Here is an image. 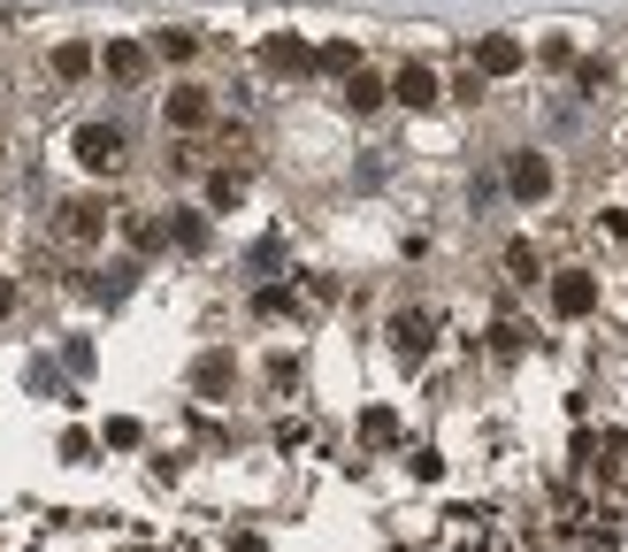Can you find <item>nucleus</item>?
Returning <instances> with one entry per match:
<instances>
[{
  "label": "nucleus",
  "instance_id": "16",
  "mask_svg": "<svg viewBox=\"0 0 628 552\" xmlns=\"http://www.w3.org/2000/svg\"><path fill=\"white\" fill-rule=\"evenodd\" d=\"M230 376H238V361L230 354H199V368H192V383L215 399V391H230Z\"/></svg>",
  "mask_w": 628,
  "mask_h": 552
},
{
  "label": "nucleus",
  "instance_id": "26",
  "mask_svg": "<svg viewBox=\"0 0 628 552\" xmlns=\"http://www.w3.org/2000/svg\"><path fill=\"white\" fill-rule=\"evenodd\" d=\"M8 307H15V284H8V277H0V315H8Z\"/></svg>",
  "mask_w": 628,
  "mask_h": 552
},
{
  "label": "nucleus",
  "instance_id": "11",
  "mask_svg": "<svg viewBox=\"0 0 628 552\" xmlns=\"http://www.w3.org/2000/svg\"><path fill=\"white\" fill-rule=\"evenodd\" d=\"M93 69H100V54H93L85 39H62V46H54V77H62V85H77V77H93Z\"/></svg>",
  "mask_w": 628,
  "mask_h": 552
},
{
  "label": "nucleus",
  "instance_id": "8",
  "mask_svg": "<svg viewBox=\"0 0 628 552\" xmlns=\"http://www.w3.org/2000/svg\"><path fill=\"white\" fill-rule=\"evenodd\" d=\"M161 123H169V131H207V123H215V93H199V85H176V93L161 100Z\"/></svg>",
  "mask_w": 628,
  "mask_h": 552
},
{
  "label": "nucleus",
  "instance_id": "15",
  "mask_svg": "<svg viewBox=\"0 0 628 552\" xmlns=\"http://www.w3.org/2000/svg\"><path fill=\"white\" fill-rule=\"evenodd\" d=\"M238 199H246V177H238V170H215V177H207V215H230Z\"/></svg>",
  "mask_w": 628,
  "mask_h": 552
},
{
  "label": "nucleus",
  "instance_id": "21",
  "mask_svg": "<svg viewBox=\"0 0 628 552\" xmlns=\"http://www.w3.org/2000/svg\"><path fill=\"white\" fill-rule=\"evenodd\" d=\"M322 69L353 77V69H360V46H353V39H329V46H322Z\"/></svg>",
  "mask_w": 628,
  "mask_h": 552
},
{
  "label": "nucleus",
  "instance_id": "9",
  "mask_svg": "<svg viewBox=\"0 0 628 552\" xmlns=\"http://www.w3.org/2000/svg\"><path fill=\"white\" fill-rule=\"evenodd\" d=\"M100 69H108L116 85H147V69H154V46H139V39H108V46H100Z\"/></svg>",
  "mask_w": 628,
  "mask_h": 552
},
{
  "label": "nucleus",
  "instance_id": "23",
  "mask_svg": "<svg viewBox=\"0 0 628 552\" xmlns=\"http://www.w3.org/2000/svg\"><path fill=\"white\" fill-rule=\"evenodd\" d=\"M123 238L147 253V246H161V223H154V215H131V223H123Z\"/></svg>",
  "mask_w": 628,
  "mask_h": 552
},
{
  "label": "nucleus",
  "instance_id": "1",
  "mask_svg": "<svg viewBox=\"0 0 628 552\" xmlns=\"http://www.w3.org/2000/svg\"><path fill=\"white\" fill-rule=\"evenodd\" d=\"M69 154H77V162H85L93 177H116V170H123V154H131V139H123L116 123H77Z\"/></svg>",
  "mask_w": 628,
  "mask_h": 552
},
{
  "label": "nucleus",
  "instance_id": "4",
  "mask_svg": "<svg viewBox=\"0 0 628 552\" xmlns=\"http://www.w3.org/2000/svg\"><path fill=\"white\" fill-rule=\"evenodd\" d=\"M383 338H391V354H399L407 368H422L430 361V346H437V315H422V307H414V315H391Z\"/></svg>",
  "mask_w": 628,
  "mask_h": 552
},
{
  "label": "nucleus",
  "instance_id": "22",
  "mask_svg": "<svg viewBox=\"0 0 628 552\" xmlns=\"http://www.w3.org/2000/svg\"><path fill=\"white\" fill-rule=\"evenodd\" d=\"M567 77H575V93H606V54H583Z\"/></svg>",
  "mask_w": 628,
  "mask_h": 552
},
{
  "label": "nucleus",
  "instance_id": "2",
  "mask_svg": "<svg viewBox=\"0 0 628 552\" xmlns=\"http://www.w3.org/2000/svg\"><path fill=\"white\" fill-rule=\"evenodd\" d=\"M544 300H552L560 323H583V315H598V277H591V269H560V277L544 284Z\"/></svg>",
  "mask_w": 628,
  "mask_h": 552
},
{
  "label": "nucleus",
  "instance_id": "19",
  "mask_svg": "<svg viewBox=\"0 0 628 552\" xmlns=\"http://www.w3.org/2000/svg\"><path fill=\"white\" fill-rule=\"evenodd\" d=\"M537 62H544V69H575L583 54H575V39H567V31H552V39L537 46Z\"/></svg>",
  "mask_w": 628,
  "mask_h": 552
},
{
  "label": "nucleus",
  "instance_id": "20",
  "mask_svg": "<svg viewBox=\"0 0 628 552\" xmlns=\"http://www.w3.org/2000/svg\"><path fill=\"white\" fill-rule=\"evenodd\" d=\"M253 315H261V323L292 315V284H261V292H253Z\"/></svg>",
  "mask_w": 628,
  "mask_h": 552
},
{
  "label": "nucleus",
  "instance_id": "13",
  "mask_svg": "<svg viewBox=\"0 0 628 552\" xmlns=\"http://www.w3.org/2000/svg\"><path fill=\"white\" fill-rule=\"evenodd\" d=\"M383 100H391V85H376L368 69H353V77H345V108H353V116H368V108H383Z\"/></svg>",
  "mask_w": 628,
  "mask_h": 552
},
{
  "label": "nucleus",
  "instance_id": "14",
  "mask_svg": "<svg viewBox=\"0 0 628 552\" xmlns=\"http://www.w3.org/2000/svg\"><path fill=\"white\" fill-rule=\"evenodd\" d=\"M506 277H513V284H537V277H544L537 238H506Z\"/></svg>",
  "mask_w": 628,
  "mask_h": 552
},
{
  "label": "nucleus",
  "instance_id": "12",
  "mask_svg": "<svg viewBox=\"0 0 628 552\" xmlns=\"http://www.w3.org/2000/svg\"><path fill=\"white\" fill-rule=\"evenodd\" d=\"M169 238H176L184 253H207V238H215V230H207V207H176V215H169Z\"/></svg>",
  "mask_w": 628,
  "mask_h": 552
},
{
  "label": "nucleus",
  "instance_id": "17",
  "mask_svg": "<svg viewBox=\"0 0 628 552\" xmlns=\"http://www.w3.org/2000/svg\"><path fill=\"white\" fill-rule=\"evenodd\" d=\"M199 54V31H154V62H192Z\"/></svg>",
  "mask_w": 628,
  "mask_h": 552
},
{
  "label": "nucleus",
  "instance_id": "5",
  "mask_svg": "<svg viewBox=\"0 0 628 552\" xmlns=\"http://www.w3.org/2000/svg\"><path fill=\"white\" fill-rule=\"evenodd\" d=\"M521 62H529V46H521L513 31H483V39H475V77H483V85H490V77H513Z\"/></svg>",
  "mask_w": 628,
  "mask_h": 552
},
{
  "label": "nucleus",
  "instance_id": "10",
  "mask_svg": "<svg viewBox=\"0 0 628 552\" xmlns=\"http://www.w3.org/2000/svg\"><path fill=\"white\" fill-rule=\"evenodd\" d=\"M391 100L422 116V108H437V100H445V85H437V69H430V62H407V69L391 77Z\"/></svg>",
  "mask_w": 628,
  "mask_h": 552
},
{
  "label": "nucleus",
  "instance_id": "25",
  "mask_svg": "<svg viewBox=\"0 0 628 552\" xmlns=\"http://www.w3.org/2000/svg\"><path fill=\"white\" fill-rule=\"evenodd\" d=\"M307 445V422H277V453H300Z\"/></svg>",
  "mask_w": 628,
  "mask_h": 552
},
{
  "label": "nucleus",
  "instance_id": "7",
  "mask_svg": "<svg viewBox=\"0 0 628 552\" xmlns=\"http://www.w3.org/2000/svg\"><path fill=\"white\" fill-rule=\"evenodd\" d=\"M261 69L269 77H307V69H322V54H307V39H292V31H269L261 39Z\"/></svg>",
  "mask_w": 628,
  "mask_h": 552
},
{
  "label": "nucleus",
  "instance_id": "18",
  "mask_svg": "<svg viewBox=\"0 0 628 552\" xmlns=\"http://www.w3.org/2000/svg\"><path fill=\"white\" fill-rule=\"evenodd\" d=\"M360 437H368V445H399V414H391V407H368V414H360Z\"/></svg>",
  "mask_w": 628,
  "mask_h": 552
},
{
  "label": "nucleus",
  "instance_id": "6",
  "mask_svg": "<svg viewBox=\"0 0 628 552\" xmlns=\"http://www.w3.org/2000/svg\"><path fill=\"white\" fill-rule=\"evenodd\" d=\"M108 215H116V207H108L100 192H85V199L62 207V238H69V246H100V238H108Z\"/></svg>",
  "mask_w": 628,
  "mask_h": 552
},
{
  "label": "nucleus",
  "instance_id": "3",
  "mask_svg": "<svg viewBox=\"0 0 628 552\" xmlns=\"http://www.w3.org/2000/svg\"><path fill=\"white\" fill-rule=\"evenodd\" d=\"M552 184H560V170H552V162H544V154H537V147H529V154H513V162H506V192H513V199H521V207H544V199H552Z\"/></svg>",
  "mask_w": 628,
  "mask_h": 552
},
{
  "label": "nucleus",
  "instance_id": "24",
  "mask_svg": "<svg viewBox=\"0 0 628 552\" xmlns=\"http://www.w3.org/2000/svg\"><path fill=\"white\" fill-rule=\"evenodd\" d=\"M139 437H147V430H139V422H131V414H116V422H108V445H116V453H131V445H139Z\"/></svg>",
  "mask_w": 628,
  "mask_h": 552
}]
</instances>
